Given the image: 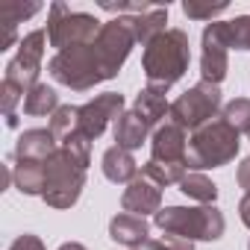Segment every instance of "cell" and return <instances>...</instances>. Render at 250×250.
<instances>
[{
  "instance_id": "6da1fadb",
  "label": "cell",
  "mask_w": 250,
  "mask_h": 250,
  "mask_svg": "<svg viewBox=\"0 0 250 250\" xmlns=\"http://www.w3.org/2000/svg\"><path fill=\"white\" fill-rule=\"evenodd\" d=\"M133 44H136V33L130 21L115 18L100 27L94 42L53 53L47 62V71L59 85H68L71 91H88L97 83H106L121 71Z\"/></svg>"
},
{
  "instance_id": "7a4b0ae2",
  "label": "cell",
  "mask_w": 250,
  "mask_h": 250,
  "mask_svg": "<svg viewBox=\"0 0 250 250\" xmlns=\"http://www.w3.org/2000/svg\"><path fill=\"white\" fill-rule=\"evenodd\" d=\"M91 162V142L83 136H71L59 150L47 159V183L42 200L53 209H71L83 188H85V171Z\"/></svg>"
},
{
  "instance_id": "3957f363",
  "label": "cell",
  "mask_w": 250,
  "mask_h": 250,
  "mask_svg": "<svg viewBox=\"0 0 250 250\" xmlns=\"http://www.w3.org/2000/svg\"><path fill=\"white\" fill-rule=\"evenodd\" d=\"M188 62H191V47L183 30H165L145 47L142 56L147 85H162V88H171L177 80H183Z\"/></svg>"
},
{
  "instance_id": "277c9868",
  "label": "cell",
  "mask_w": 250,
  "mask_h": 250,
  "mask_svg": "<svg viewBox=\"0 0 250 250\" xmlns=\"http://www.w3.org/2000/svg\"><path fill=\"white\" fill-rule=\"evenodd\" d=\"M156 229H162L165 235L174 238H186V241H218L227 229L224 212L212 203V206H165L153 215Z\"/></svg>"
},
{
  "instance_id": "5b68a950",
  "label": "cell",
  "mask_w": 250,
  "mask_h": 250,
  "mask_svg": "<svg viewBox=\"0 0 250 250\" xmlns=\"http://www.w3.org/2000/svg\"><path fill=\"white\" fill-rule=\"evenodd\" d=\"M238 156V133L224 118L209 121L206 127L194 130L186 150V168L203 171V168H221Z\"/></svg>"
},
{
  "instance_id": "8992f818",
  "label": "cell",
  "mask_w": 250,
  "mask_h": 250,
  "mask_svg": "<svg viewBox=\"0 0 250 250\" xmlns=\"http://www.w3.org/2000/svg\"><path fill=\"white\" fill-rule=\"evenodd\" d=\"M100 27L103 24L88 12H71V6H65V3H50L47 42H50V47H56V53L94 42Z\"/></svg>"
},
{
  "instance_id": "52a82bcc",
  "label": "cell",
  "mask_w": 250,
  "mask_h": 250,
  "mask_svg": "<svg viewBox=\"0 0 250 250\" xmlns=\"http://www.w3.org/2000/svg\"><path fill=\"white\" fill-rule=\"evenodd\" d=\"M221 103H224L221 100V88L200 80L197 85H191L186 94H180L171 103L168 118L183 130H200L209 121H215V115L221 112Z\"/></svg>"
},
{
  "instance_id": "ba28073f",
  "label": "cell",
  "mask_w": 250,
  "mask_h": 250,
  "mask_svg": "<svg viewBox=\"0 0 250 250\" xmlns=\"http://www.w3.org/2000/svg\"><path fill=\"white\" fill-rule=\"evenodd\" d=\"M44 44H47V30H33L21 39L18 53L9 59L3 80L18 85L24 94L39 85V71H42V59H44Z\"/></svg>"
},
{
  "instance_id": "9c48e42d",
  "label": "cell",
  "mask_w": 250,
  "mask_h": 250,
  "mask_svg": "<svg viewBox=\"0 0 250 250\" xmlns=\"http://www.w3.org/2000/svg\"><path fill=\"white\" fill-rule=\"evenodd\" d=\"M124 115V94L121 91H106V94H97L94 100L83 103L80 106V115H77V133L74 136H83L88 142L100 139L106 133V127L112 121H118Z\"/></svg>"
},
{
  "instance_id": "30bf717a",
  "label": "cell",
  "mask_w": 250,
  "mask_h": 250,
  "mask_svg": "<svg viewBox=\"0 0 250 250\" xmlns=\"http://www.w3.org/2000/svg\"><path fill=\"white\" fill-rule=\"evenodd\" d=\"M227 42L221 36V24L212 21L203 36H200V80L203 83H212V85H221L227 71H229V59H227Z\"/></svg>"
},
{
  "instance_id": "8fae6325",
  "label": "cell",
  "mask_w": 250,
  "mask_h": 250,
  "mask_svg": "<svg viewBox=\"0 0 250 250\" xmlns=\"http://www.w3.org/2000/svg\"><path fill=\"white\" fill-rule=\"evenodd\" d=\"M121 209L130 212V215H139V218H147V215H156L162 209V188L147 180L145 174L136 177L121 194Z\"/></svg>"
},
{
  "instance_id": "7c38bea8",
  "label": "cell",
  "mask_w": 250,
  "mask_h": 250,
  "mask_svg": "<svg viewBox=\"0 0 250 250\" xmlns=\"http://www.w3.org/2000/svg\"><path fill=\"white\" fill-rule=\"evenodd\" d=\"M186 150H188V139L186 130L177 127L174 121L156 127L153 139H150V159L153 162H168V165H186Z\"/></svg>"
},
{
  "instance_id": "4fadbf2b",
  "label": "cell",
  "mask_w": 250,
  "mask_h": 250,
  "mask_svg": "<svg viewBox=\"0 0 250 250\" xmlns=\"http://www.w3.org/2000/svg\"><path fill=\"white\" fill-rule=\"evenodd\" d=\"M109 238L124 244V247H147L150 241V224L147 218H139V215H130V212H118L112 221H109Z\"/></svg>"
},
{
  "instance_id": "5bb4252c",
  "label": "cell",
  "mask_w": 250,
  "mask_h": 250,
  "mask_svg": "<svg viewBox=\"0 0 250 250\" xmlns=\"http://www.w3.org/2000/svg\"><path fill=\"white\" fill-rule=\"evenodd\" d=\"M59 150V142L53 139L50 130H24L15 145V159H30V162H47Z\"/></svg>"
},
{
  "instance_id": "9a60e30c",
  "label": "cell",
  "mask_w": 250,
  "mask_h": 250,
  "mask_svg": "<svg viewBox=\"0 0 250 250\" xmlns=\"http://www.w3.org/2000/svg\"><path fill=\"white\" fill-rule=\"evenodd\" d=\"M147 133H150V124L136 112V109H130V112H124L118 121H115V142H118V147H124V150H139L145 142H147Z\"/></svg>"
},
{
  "instance_id": "2e32d148",
  "label": "cell",
  "mask_w": 250,
  "mask_h": 250,
  "mask_svg": "<svg viewBox=\"0 0 250 250\" xmlns=\"http://www.w3.org/2000/svg\"><path fill=\"white\" fill-rule=\"evenodd\" d=\"M100 168H103V177H106L109 183H127V186H130V183L139 177V165H136L133 153L124 150V147H118V145L103 153Z\"/></svg>"
},
{
  "instance_id": "e0dca14e",
  "label": "cell",
  "mask_w": 250,
  "mask_h": 250,
  "mask_svg": "<svg viewBox=\"0 0 250 250\" xmlns=\"http://www.w3.org/2000/svg\"><path fill=\"white\" fill-rule=\"evenodd\" d=\"M150 127H156V124L171 112V103H168V88L162 85H145L136 97V106H133Z\"/></svg>"
},
{
  "instance_id": "ac0fdd59",
  "label": "cell",
  "mask_w": 250,
  "mask_h": 250,
  "mask_svg": "<svg viewBox=\"0 0 250 250\" xmlns=\"http://www.w3.org/2000/svg\"><path fill=\"white\" fill-rule=\"evenodd\" d=\"M127 21H130L133 33H136V42H142V44L147 47L156 36L165 33V24H168V6H159V3H156L150 12L133 15V18H127Z\"/></svg>"
},
{
  "instance_id": "d6986e66",
  "label": "cell",
  "mask_w": 250,
  "mask_h": 250,
  "mask_svg": "<svg viewBox=\"0 0 250 250\" xmlns=\"http://www.w3.org/2000/svg\"><path fill=\"white\" fill-rule=\"evenodd\" d=\"M12 177L18 191L24 194H44V183H47V162H30V159H18V165H12Z\"/></svg>"
},
{
  "instance_id": "ffe728a7",
  "label": "cell",
  "mask_w": 250,
  "mask_h": 250,
  "mask_svg": "<svg viewBox=\"0 0 250 250\" xmlns=\"http://www.w3.org/2000/svg\"><path fill=\"white\" fill-rule=\"evenodd\" d=\"M180 191H183L186 197L197 200L200 206H212V203L218 200V186H215L206 174H200V171H188V174L183 177V183H180Z\"/></svg>"
},
{
  "instance_id": "44dd1931",
  "label": "cell",
  "mask_w": 250,
  "mask_h": 250,
  "mask_svg": "<svg viewBox=\"0 0 250 250\" xmlns=\"http://www.w3.org/2000/svg\"><path fill=\"white\" fill-rule=\"evenodd\" d=\"M56 109H59V94H56L50 85H44V83L33 85V88L27 91V97H24V112L33 115V118L53 115Z\"/></svg>"
},
{
  "instance_id": "7402d4cb",
  "label": "cell",
  "mask_w": 250,
  "mask_h": 250,
  "mask_svg": "<svg viewBox=\"0 0 250 250\" xmlns=\"http://www.w3.org/2000/svg\"><path fill=\"white\" fill-rule=\"evenodd\" d=\"M218 24H221V36L227 47L250 50V15H238L232 21H218Z\"/></svg>"
},
{
  "instance_id": "603a6c76",
  "label": "cell",
  "mask_w": 250,
  "mask_h": 250,
  "mask_svg": "<svg viewBox=\"0 0 250 250\" xmlns=\"http://www.w3.org/2000/svg\"><path fill=\"white\" fill-rule=\"evenodd\" d=\"M77 115H80V106H59L53 115H50V133L59 145H65L74 133H77Z\"/></svg>"
},
{
  "instance_id": "cb8c5ba5",
  "label": "cell",
  "mask_w": 250,
  "mask_h": 250,
  "mask_svg": "<svg viewBox=\"0 0 250 250\" xmlns=\"http://www.w3.org/2000/svg\"><path fill=\"white\" fill-rule=\"evenodd\" d=\"M142 174H145L147 180H153L159 188H165V186H174V183L180 186L188 171H186V165H168V162H153V159H150V162L142 168Z\"/></svg>"
},
{
  "instance_id": "d4e9b609",
  "label": "cell",
  "mask_w": 250,
  "mask_h": 250,
  "mask_svg": "<svg viewBox=\"0 0 250 250\" xmlns=\"http://www.w3.org/2000/svg\"><path fill=\"white\" fill-rule=\"evenodd\" d=\"M224 121L235 133H250V100L247 97H235L224 106Z\"/></svg>"
},
{
  "instance_id": "484cf974",
  "label": "cell",
  "mask_w": 250,
  "mask_h": 250,
  "mask_svg": "<svg viewBox=\"0 0 250 250\" xmlns=\"http://www.w3.org/2000/svg\"><path fill=\"white\" fill-rule=\"evenodd\" d=\"M42 9V3H3L0 6V24L3 27H18L21 21H27V18H33L36 12Z\"/></svg>"
},
{
  "instance_id": "4316f807",
  "label": "cell",
  "mask_w": 250,
  "mask_h": 250,
  "mask_svg": "<svg viewBox=\"0 0 250 250\" xmlns=\"http://www.w3.org/2000/svg\"><path fill=\"white\" fill-rule=\"evenodd\" d=\"M183 12H186V18H194V21H212V18L227 12V3L224 0L221 3H197V0H186Z\"/></svg>"
},
{
  "instance_id": "83f0119b",
  "label": "cell",
  "mask_w": 250,
  "mask_h": 250,
  "mask_svg": "<svg viewBox=\"0 0 250 250\" xmlns=\"http://www.w3.org/2000/svg\"><path fill=\"white\" fill-rule=\"evenodd\" d=\"M145 250H194V244H191V241H186V238L162 235V238H150Z\"/></svg>"
},
{
  "instance_id": "f1b7e54d",
  "label": "cell",
  "mask_w": 250,
  "mask_h": 250,
  "mask_svg": "<svg viewBox=\"0 0 250 250\" xmlns=\"http://www.w3.org/2000/svg\"><path fill=\"white\" fill-rule=\"evenodd\" d=\"M6 250H44V244H42V238H39V235L24 232V235H18Z\"/></svg>"
},
{
  "instance_id": "f546056e",
  "label": "cell",
  "mask_w": 250,
  "mask_h": 250,
  "mask_svg": "<svg viewBox=\"0 0 250 250\" xmlns=\"http://www.w3.org/2000/svg\"><path fill=\"white\" fill-rule=\"evenodd\" d=\"M235 180H238V186H241V188H247V191H250V156H247V159L238 165V171H235Z\"/></svg>"
},
{
  "instance_id": "4dcf8cb0",
  "label": "cell",
  "mask_w": 250,
  "mask_h": 250,
  "mask_svg": "<svg viewBox=\"0 0 250 250\" xmlns=\"http://www.w3.org/2000/svg\"><path fill=\"white\" fill-rule=\"evenodd\" d=\"M238 218H241L244 227H250V191H244V197L238 203Z\"/></svg>"
},
{
  "instance_id": "1f68e13d",
  "label": "cell",
  "mask_w": 250,
  "mask_h": 250,
  "mask_svg": "<svg viewBox=\"0 0 250 250\" xmlns=\"http://www.w3.org/2000/svg\"><path fill=\"white\" fill-rule=\"evenodd\" d=\"M59 250H85V244H80V241H65V244H59Z\"/></svg>"
},
{
  "instance_id": "d6a6232c",
  "label": "cell",
  "mask_w": 250,
  "mask_h": 250,
  "mask_svg": "<svg viewBox=\"0 0 250 250\" xmlns=\"http://www.w3.org/2000/svg\"><path fill=\"white\" fill-rule=\"evenodd\" d=\"M247 250H250V241H247Z\"/></svg>"
},
{
  "instance_id": "836d02e7",
  "label": "cell",
  "mask_w": 250,
  "mask_h": 250,
  "mask_svg": "<svg viewBox=\"0 0 250 250\" xmlns=\"http://www.w3.org/2000/svg\"><path fill=\"white\" fill-rule=\"evenodd\" d=\"M247 136H250V133H247Z\"/></svg>"
}]
</instances>
